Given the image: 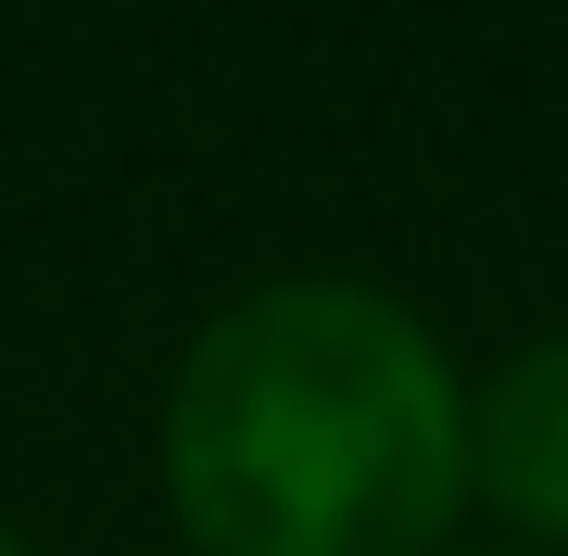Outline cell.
Returning <instances> with one entry per match:
<instances>
[{"mask_svg":"<svg viewBox=\"0 0 568 556\" xmlns=\"http://www.w3.org/2000/svg\"><path fill=\"white\" fill-rule=\"evenodd\" d=\"M190 556H429L467 506V380L366 279L241 291L164 392Z\"/></svg>","mask_w":568,"mask_h":556,"instance_id":"cell-1","label":"cell"},{"mask_svg":"<svg viewBox=\"0 0 568 556\" xmlns=\"http://www.w3.org/2000/svg\"><path fill=\"white\" fill-rule=\"evenodd\" d=\"M467 494L530 544H568V342H530L467 392Z\"/></svg>","mask_w":568,"mask_h":556,"instance_id":"cell-2","label":"cell"},{"mask_svg":"<svg viewBox=\"0 0 568 556\" xmlns=\"http://www.w3.org/2000/svg\"><path fill=\"white\" fill-rule=\"evenodd\" d=\"M0 556H26V544H13V532H0Z\"/></svg>","mask_w":568,"mask_h":556,"instance_id":"cell-3","label":"cell"}]
</instances>
